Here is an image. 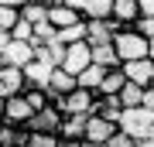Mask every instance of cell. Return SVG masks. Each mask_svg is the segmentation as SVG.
Here are the masks:
<instances>
[{"instance_id":"6da1fadb","label":"cell","mask_w":154,"mask_h":147,"mask_svg":"<svg viewBox=\"0 0 154 147\" xmlns=\"http://www.w3.org/2000/svg\"><path fill=\"white\" fill-rule=\"evenodd\" d=\"M113 51H116V58H120V65H127V62H140V58H147V41L140 38L134 27H123V31H116L113 34Z\"/></svg>"},{"instance_id":"7a4b0ae2","label":"cell","mask_w":154,"mask_h":147,"mask_svg":"<svg viewBox=\"0 0 154 147\" xmlns=\"http://www.w3.org/2000/svg\"><path fill=\"white\" fill-rule=\"evenodd\" d=\"M151 123H154V113H151V109H144V106H137V109H123V113H120L116 130L140 144V140H147V137H151Z\"/></svg>"},{"instance_id":"3957f363","label":"cell","mask_w":154,"mask_h":147,"mask_svg":"<svg viewBox=\"0 0 154 147\" xmlns=\"http://www.w3.org/2000/svg\"><path fill=\"white\" fill-rule=\"evenodd\" d=\"M82 21V14H79V0H48V24L58 31H65V27L79 24Z\"/></svg>"},{"instance_id":"277c9868","label":"cell","mask_w":154,"mask_h":147,"mask_svg":"<svg viewBox=\"0 0 154 147\" xmlns=\"http://www.w3.org/2000/svg\"><path fill=\"white\" fill-rule=\"evenodd\" d=\"M89 65H93V51H89V44H86V41H79V44H69V48H65V58H62V65H58V69L79 79Z\"/></svg>"},{"instance_id":"5b68a950","label":"cell","mask_w":154,"mask_h":147,"mask_svg":"<svg viewBox=\"0 0 154 147\" xmlns=\"http://www.w3.org/2000/svg\"><path fill=\"white\" fill-rule=\"evenodd\" d=\"M62 120H65V116H62L55 106H45V109H38V113L28 120V127H24V130H28V133H58Z\"/></svg>"},{"instance_id":"8992f818","label":"cell","mask_w":154,"mask_h":147,"mask_svg":"<svg viewBox=\"0 0 154 147\" xmlns=\"http://www.w3.org/2000/svg\"><path fill=\"white\" fill-rule=\"evenodd\" d=\"M120 72H123L127 82H134V86H140V89H151L154 86V62H147V58L127 62V65H120Z\"/></svg>"},{"instance_id":"52a82bcc","label":"cell","mask_w":154,"mask_h":147,"mask_svg":"<svg viewBox=\"0 0 154 147\" xmlns=\"http://www.w3.org/2000/svg\"><path fill=\"white\" fill-rule=\"evenodd\" d=\"M116 31H123V27H120V24H113V21H86V44H89V48L110 44Z\"/></svg>"},{"instance_id":"ba28073f","label":"cell","mask_w":154,"mask_h":147,"mask_svg":"<svg viewBox=\"0 0 154 147\" xmlns=\"http://www.w3.org/2000/svg\"><path fill=\"white\" fill-rule=\"evenodd\" d=\"M31 106H28V99L24 96H11L4 103V123H11V127H28V120H31Z\"/></svg>"},{"instance_id":"9c48e42d","label":"cell","mask_w":154,"mask_h":147,"mask_svg":"<svg viewBox=\"0 0 154 147\" xmlns=\"http://www.w3.org/2000/svg\"><path fill=\"white\" fill-rule=\"evenodd\" d=\"M0 55H4V65H11V69H24V65L34 62V48L28 41H11Z\"/></svg>"},{"instance_id":"30bf717a","label":"cell","mask_w":154,"mask_h":147,"mask_svg":"<svg viewBox=\"0 0 154 147\" xmlns=\"http://www.w3.org/2000/svg\"><path fill=\"white\" fill-rule=\"evenodd\" d=\"M113 133H116L113 123H106L103 116H89V120H86V137H82V140H86V144H99V147H106V140H110Z\"/></svg>"},{"instance_id":"8fae6325","label":"cell","mask_w":154,"mask_h":147,"mask_svg":"<svg viewBox=\"0 0 154 147\" xmlns=\"http://www.w3.org/2000/svg\"><path fill=\"white\" fill-rule=\"evenodd\" d=\"M113 24L120 27H134L140 21V11H137V0H113V14H110Z\"/></svg>"},{"instance_id":"7c38bea8","label":"cell","mask_w":154,"mask_h":147,"mask_svg":"<svg viewBox=\"0 0 154 147\" xmlns=\"http://www.w3.org/2000/svg\"><path fill=\"white\" fill-rule=\"evenodd\" d=\"M75 75H69V72H62V69H55L51 72V79H48V93H51V103L55 99H65V96H72L75 93Z\"/></svg>"},{"instance_id":"4fadbf2b","label":"cell","mask_w":154,"mask_h":147,"mask_svg":"<svg viewBox=\"0 0 154 147\" xmlns=\"http://www.w3.org/2000/svg\"><path fill=\"white\" fill-rule=\"evenodd\" d=\"M79 14L82 21H110L113 0H79Z\"/></svg>"},{"instance_id":"5bb4252c","label":"cell","mask_w":154,"mask_h":147,"mask_svg":"<svg viewBox=\"0 0 154 147\" xmlns=\"http://www.w3.org/2000/svg\"><path fill=\"white\" fill-rule=\"evenodd\" d=\"M24 82H28V89H48V79H51V65H45V62H31V65H24Z\"/></svg>"},{"instance_id":"9a60e30c","label":"cell","mask_w":154,"mask_h":147,"mask_svg":"<svg viewBox=\"0 0 154 147\" xmlns=\"http://www.w3.org/2000/svg\"><path fill=\"white\" fill-rule=\"evenodd\" d=\"M21 21H28L31 27L34 24H45L48 21V0H21Z\"/></svg>"},{"instance_id":"2e32d148","label":"cell","mask_w":154,"mask_h":147,"mask_svg":"<svg viewBox=\"0 0 154 147\" xmlns=\"http://www.w3.org/2000/svg\"><path fill=\"white\" fill-rule=\"evenodd\" d=\"M123 86H127L123 72H120V69H110V72L103 75V82H99L96 96H99V99H116V96H120V89H123Z\"/></svg>"},{"instance_id":"e0dca14e","label":"cell","mask_w":154,"mask_h":147,"mask_svg":"<svg viewBox=\"0 0 154 147\" xmlns=\"http://www.w3.org/2000/svg\"><path fill=\"white\" fill-rule=\"evenodd\" d=\"M86 120L89 116H65L58 127V140H82L86 137Z\"/></svg>"},{"instance_id":"ac0fdd59","label":"cell","mask_w":154,"mask_h":147,"mask_svg":"<svg viewBox=\"0 0 154 147\" xmlns=\"http://www.w3.org/2000/svg\"><path fill=\"white\" fill-rule=\"evenodd\" d=\"M0 147H28V130L0 120Z\"/></svg>"},{"instance_id":"d6986e66","label":"cell","mask_w":154,"mask_h":147,"mask_svg":"<svg viewBox=\"0 0 154 147\" xmlns=\"http://www.w3.org/2000/svg\"><path fill=\"white\" fill-rule=\"evenodd\" d=\"M21 0H0V31H7L11 34V27L21 21Z\"/></svg>"},{"instance_id":"ffe728a7","label":"cell","mask_w":154,"mask_h":147,"mask_svg":"<svg viewBox=\"0 0 154 147\" xmlns=\"http://www.w3.org/2000/svg\"><path fill=\"white\" fill-rule=\"evenodd\" d=\"M116 103H120V109H137V106H144V89L134 86V82H127V86L120 89V96H116Z\"/></svg>"},{"instance_id":"44dd1931","label":"cell","mask_w":154,"mask_h":147,"mask_svg":"<svg viewBox=\"0 0 154 147\" xmlns=\"http://www.w3.org/2000/svg\"><path fill=\"white\" fill-rule=\"evenodd\" d=\"M93 51V65H99V69H120V58H116V51H113V44H99V48H89Z\"/></svg>"},{"instance_id":"7402d4cb","label":"cell","mask_w":154,"mask_h":147,"mask_svg":"<svg viewBox=\"0 0 154 147\" xmlns=\"http://www.w3.org/2000/svg\"><path fill=\"white\" fill-rule=\"evenodd\" d=\"M120 113H123V109H120V103H116V99H99V106H96V116H103V120L106 123H120Z\"/></svg>"},{"instance_id":"603a6c76","label":"cell","mask_w":154,"mask_h":147,"mask_svg":"<svg viewBox=\"0 0 154 147\" xmlns=\"http://www.w3.org/2000/svg\"><path fill=\"white\" fill-rule=\"evenodd\" d=\"M55 38H58L62 44H65V48H69V44H79V41H86V21H79V24L65 27V31H58Z\"/></svg>"},{"instance_id":"cb8c5ba5","label":"cell","mask_w":154,"mask_h":147,"mask_svg":"<svg viewBox=\"0 0 154 147\" xmlns=\"http://www.w3.org/2000/svg\"><path fill=\"white\" fill-rule=\"evenodd\" d=\"M24 99H28L31 113H38V109L51 106V93H48V89H24Z\"/></svg>"},{"instance_id":"d4e9b609","label":"cell","mask_w":154,"mask_h":147,"mask_svg":"<svg viewBox=\"0 0 154 147\" xmlns=\"http://www.w3.org/2000/svg\"><path fill=\"white\" fill-rule=\"evenodd\" d=\"M31 38H34V27H31L28 21H17V24L11 27V41H28V44H31Z\"/></svg>"},{"instance_id":"484cf974","label":"cell","mask_w":154,"mask_h":147,"mask_svg":"<svg viewBox=\"0 0 154 147\" xmlns=\"http://www.w3.org/2000/svg\"><path fill=\"white\" fill-rule=\"evenodd\" d=\"M28 147H58V133H28Z\"/></svg>"},{"instance_id":"4316f807","label":"cell","mask_w":154,"mask_h":147,"mask_svg":"<svg viewBox=\"0 0 154 147\" xmlns=\"http://www.w3.org/2000/svg\"><path fill=\"white\" fill-rule=\"evenodd\" d=\"M106 147H137V140H130L127 133H120V130H116L110 140H106Z\"/></svg>"},{"instance_id":"83f0119b","label":"cell","mask_w":154,"mask_h":147,"mask_svg":"<svg viewBox=\"0 0 154 147\" xmlns=\"http://www.w3.org/2000/svg\"><path fill=\"white\" fill-rule=\"evenodd\" d=\"M137 11L140 17H154V0H137Z\"/></svg>"},{"instance_id":"f1b7e54d","label":"cell","mask_w":154,"mask_h":147,"mask_svg":"<svg viewBox=\"0 0 154 147\" xmlns=\"http://www.w3.org/2000/svg\"><path fill=\"white\" fill-rule=\"evenodd\" d=\"M144 109H151V113H154V86L144 89Z\"/></svg>"},{"instance_id":"f546056e","label":"cell","mask_w":154,"mask_h":147,"mask_svg":"<svg viewBox=\"0 0 154 147\" xmlns=\"http://www.w3.org/2000/svg\"><path fill=\"white\" fill-rule=\"evenodd\" d=\"M7 44H11V34H7V31H0V51H4Z\"/></svg>"},{"instance_id":"4dcf8cb0","label":"cell","mask_w":154,"mask_h":147,"mask_svg":"<svg viewBox=\"0 0 154 147\" xmlns=\"http://www.w3.org/2000/svg\"><path fill=\"white\" fill-rule=\"evenodd\" d=\"M58 147H82V140H58Z\"/></svg>"},{"instance_id":"1f68e13d","label":"cell","mask_w":154,"mask_h":147,"mask_svg":"<svg viewBox=\"0 0 154 147\" xmlns=\"http://www.w3.org/2000/svg\"><path fill=\"white\" fill-rule=\"evenodd\" d=\"M147 62H154V41H147Z\"/></svg>"},{"instance_id":"d6a6232c","label":"cell","mask_w":154,"mask_h":147,"mask_svg":"<svg viewBox=\"0 0 154 147\" xmlns=\"http://www.w3.org/2000/svg\"><path fill=\"white\" fill-rule=\"evenodd\" d=\"M137 147H154V140H140V144H137Z\"/></svg>"},{"instance_id":"836d02e7","label":"cell","mask_w":154,"mask_h":147,"mask_svg":"<svg viewBox=\"0 0 154 147\" xmlns=\"http://www.w3.org/2000/svg\"><path fill=\"white\" fill-rule=\"evenodd\" d=\"M4 103H7V99H0V120H4Z\"/></svg>"},{"instance_id":"e575fe53","label":"cell","mask_w":154,"mask_h":147,"mask_svg":"<svg viewBox=\"0 0 154 147\" xmlns=\"http://www.w3.org/2000/svg\"><path fill=\"white\" fill-rule=\"evenodd\" d=\"M4 69H7V65H4V55H0V72H4Z\"/></svg>"},{"instance_id":"d590c367","label":"cell","mask_w":154,"mask_h":147,"mask_svg":"<svg viewBox=\"0 0 154 147\" xmlns=\"http://www.w3.org/2000/svg\"><path fill=\"white\" fill-rule=\"evenodd\" d=\"M82 147H99V144H86V140H82Z\"/></svg>"}]
</instances>
